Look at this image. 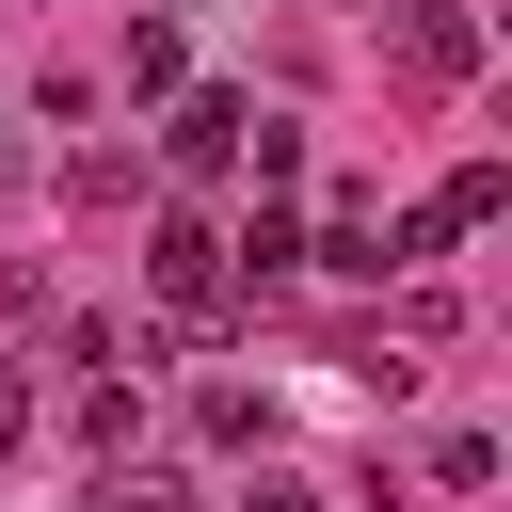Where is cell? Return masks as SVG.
Listing matches in <instances>:
<instances>
[{"instance_id": "obj_3", "label": "cell", "mask_w": 512, "mask_h": 512, "mask_svg": "<svg viewBox=\"0 0 512 512\" xmlns=\"http://www.w3.org/2000/svg\"><path fill=\"white\" fill-rule=\"evenodd\" d=\"M400 80L464 96V80H480V16H464V0H416V16H400Z\"/></svg>"}, {"instance_id": "obj_13", "label": "cell", "mask_w": 512, "mask_h": 512, "mask_svg": "<svg viewBox=\"0 0 512 512\" xmlns=\"http://www.w3.org/2000/svg\"><path fill=\"white\" fill-rule=\"evenodd\" d=\"M144 16H176V0H144Z\"/></svg>"}, {"instance_id": "obj_7", "label": "cell", "mask_w": 512, "mask_h": 512, "mask_svg": "<svg viewBox=\"0 0 512 512\" xmlns=\"http://www.w3.org/2000/svg\"><path fill=\"white\" fill-rule=\"evenodd\" d=\"M192 64H176V16H128V96H176Z\"/></svg>"}, {"instance_id": "obj_10", "label": "cell", "mask_w": 512, "mask_h": 512, "mask_svg": "<svg viewBox=\"0 0 512 512\" xmlns=\"http://www.w3.org/2000/svg\"><path fill=\"white\" fill-rule=\"evenodd\" d=\"M96 512H208V496H192L176 464H112V496H96Z\"/></svg>"}, {"instance_id": "obj_1", "label": "cell", "mask_w": 512, "mask_h": 512, "mask_svg": "<svg viewBox=\"0 0 512 512\" xmlns=\"http://www.w3.org/2000/svg\"><path fill=\"white\" fill-rule=\"evenodd\" d=\"M144 288H160V336H224V320H240V272H224V224L160 208V224H144Z\"/></svg>"}, {"instance_id": "obj_9", "label": "cell", "mask_w": 512, "mask_h": 512, "mask_svg": "<svg viewBox=\"0 0 512 512\" xmlns=\"http://www.w3.org/2000/svg\"><path fill=\"white\" fill-rule=\"evenodd\" d=\"M64 192H80V208H128V192H144V160H128V144H80V160H64Z\"/></svg>"}, {"instance_id": "obj_12", "label": "cell", "mask_w": 512, "mask_h": 512, "mask_svg": "<svg viewBox=\"0 0 512 512\" xmlns=\"http://www.w3.org/2000/svg\"><path fill=\"white\" fill-rule=\"evenodd\" d=\"M240 512H320V496H304V480H256V496H240Z\"/></svg>"}, {"instance_id": "obj_11", "label": "cell", "mask_w": 512, "mask_h": 512, "mask_svg": "<svg viewBox=\"0 0 512 512\" xmlns=\"http://www.w3.org/2000/svg\"><path fill=\"white\" fill-rule=\"evenodd\" d=\"M16 432H32V384H16V352H0V464H16Z\"/></svg>"}, {"instance_id": "obj_5", "label": "cell", "mask_w": 512, "mask_h": 512, "mask_svg": "<svg viewBox=\"0 0 512 512\" xmlns=\"http://www.w3.org/2000/svg\"><path fill=\"white\" fill-rule=\"evenodd\" d=\"M192 432H208V448H272V432H288V400H272V384H208V400H192Z\"/></svg>"}, {"instance_id": "obj_2", "label": "cell", "mask_w": 512, "mask_h": 512, "mask_svg": "<svg viewBox=\"0 0 512 512\" xmlns=\"http://www.w3.org/2000/svg\"><path fill=\"white\" fill-rule=\"evenodd\" d=\"M240 128H256V96H224V80H176L160 96V160L176 176H240Z\"/></svg>"}, {"instance_id": "obj_4", "label": "cell", "mask_w": 512, "mask_h": 512, "mask_svg": "<svg viewBox=\"0 0 512 512\" xmlns=\"http://www.w3.org/2000/svg\"><path fill=\"white\" fill-rule=\"evenodd\" d=\"M224 272H240V304H256V288H288V272H304V224H288V208H256V224L224 240Z\"/></svg>"}, {"instance_id": "obj_8", "label": "cell", "mask_w": 512, "mask_h": 512, "mask_svg": "<svg viewBox=\"0 0 512 512\" xmlns=\"http://www.w3.org/2000/svg\"><path fill=\"white\" fill-rule=\"evenodd\" d=\"M240 176H256V192H288V176H304V128H288V112H256V128H240Z\"/></svg>"}, {"instance_id": "obj_6", "label": "cell", "mask_w": 512, "mask_h": 512, "mask_svg": "<svg viewBox=\"0 0 512 512\" xmlns=\"http://www.w3.org/2000/svg\"><path fill=\"white\" fill-rule=\"evenodd\" d=\"M496 208H512V176H496V160H448V192H432V240H480Z\"/></svg>"}]
</instances>
